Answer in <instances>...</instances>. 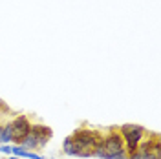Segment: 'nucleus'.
<instances>
[{
	"mask_svg": "<svg viewBox=\"0 0 161 159\" xmlns=\"http://www.w3.org/2000/svg\"><path fill=\"white\" fill-rule=\"evenodd\" d=\"M106 159H128V154L123 150V152H119V154H112V156H108Z\"/></svg>",
	"mask_w": 161,
	"mask_h": 159,
	"instance_id": "6e6552de",
	"label": "nucleus"
},
{
	"mask_svg": "<svg viewBox=\"0 0 161 159\" xmlns=\"http://www.w3.org/2000/svg\"><path fill=\"white\" fill-rule=\"evenodd\" d=\"M0 152H2V154H11V146H8V145H2V146H0Z\"/></svg>",
	"mask_w": 161,
	"mask_h": 159,
	"instance_id": "1a4fd4ad",
	"label": "nucleus"
},
{
	"mask_svg": "<svg viewBox=\"0 0 161 159\" xmlns=\"http://www.w3.org/2000/svg\"><path fill=\"white\" fill-rule=\"evenodd\" d=\"M9 141H11V123L2 128V143H9Z\"/></svg>",
	"mask_w": 161,
	"mask_h": 159,
	"instance_id": "423d86ee",
	"label": "nucleus"
},
{
	"mask_svg": "<svg viewBox=\"0 0 161 159\" xmlns=\"http://www.w3.org/2000/svg\"><path fill=\"white\" fill-rule=\"evenodd\" d=\"M53 137V130L46 124H31L30 134L19 143V146L22 150H30L33 152L35 148H42L46 146V143Z\"/></svg>",
	"mask_w": 161,
	"mask_h": 159,
	"instance_id": "f03ea898",
	"label": "nucleus"
},
{
	"mask_svg": "<svg viewBox=\"0 0 161 159\" xmlns=\"http://www.w3.org/2000/svg\"><path fill=\"white\" fill-rule=\"evenodd\" d=\"M62 150L66 156H73V148H71V137H66L64 143H62Z\"/></svg>",
	"mask_w": 161,
	"mask_h": 159,
	"instance_id": "0eeeda50",
	"label": "nucleus"
},
{
	"mask_svg": "<svg viewBox=\"0 0 161 159\" xmlns=\"http://www.w3.org/2000/svg\"><path fill=\"white\" fill-rule=\"evenodd\" d=\"M9 159H20V157H17V156H11V157Z\"/></svg>",
	"mask_w": 161,
	"mask_h": 159,
	"instance_id": "f8f14e48",
	"label": "nucleus"
},
{
	"mask_svg": "<svg viewBox=\"0 0 161 159\" xmlns=\"http://www.w3.org/2000/svg\"><path fill=\"white\" fill-rule=\"evenodd\" d=\"M2 128H4V126H0V143H2Z\"/></svg>",
	"mask_w": 161,
	"mask_h": 159,
	"instance_id": "9b49d317",
	"label": "nucleus"
},
{
	"mask_svg": "<svg viewBox=\"0 0 161 159\" xmlns=\"http://www.w3.org/2000/svg\"><path fill=\"white\" fill-rule=\"evenodd\" d=\"M119 134L125 141V148L128 150L126 154H134L137 150V145L147 135V128L141 124H123L119 128Z\"/></svg>",
	"mask_w": 161,
	"mask_h": 159,
	"instance_id": "7ed1b4c3",
	"label": "nucleus"
},
{
	"mask_svg": "<svg viewBox=\"0 0 161 159\" xmlns=\"http://www.w3.org/2000/svg\"><path fill=\"white\" fill-rule=\"evenodd\" d=\"M31 130V123L26 115H19L17 119L11 123V141L20 143Z\"/></svg>",
	"mask_w": 161,
	"mask_h": 159,
	"instance_id": "39448f33",
	"label": "nucleus"
},
{
	"mask_svg": "<svg viewBox=\"0 0 161 159\" xmlns=\"http://www.w3.org/2000/svg\"><path fill=\"white\" fill-rule=\"evenodd\" d=\"M123 150H125V141H123L119 132L114 130V132H110L106 137H103V143L95 148L93 156H97V157H101V159H106L108 156H112V154H119V152H123Z\"/></svg>",
	"mask_w": 161,
	"mask_h": 159,
	"instance_id": "20e7f679",
	"label": "nucleus"
},
{
	"mask_svg": "<svg viewBox=\"0 0 161 159\" xmlns=\"http://www.w3.org/2000/svg\"><path fill=\"white\" fill-rule=\"evenodd\" d=\"M0 112H9V108L6 106V102H4V101H0Z\"/></svg>",
	"mask_w": 161,
	"mask_h": 159,
	"instance_id": "9d476101",
	"label": "nucleus"
},
{
	"mask_svg": "<svg viewBox=\"0 0 161 159\" xmlns=\"http://www.w3.org/2000/svg\"><path fill=\"white\" fill-rule=\"evenodd\" d=\"M70 137H71L73 156H79V157H90V156H93L95 148L103 143V135L97 130L79 128V130H75Z\"/></svg>",
	"mask_w": 161,
	"mask_h": 159,
	"instance_id": "f257e3e1",
	"label": "nucleus"
}]
</instances>
